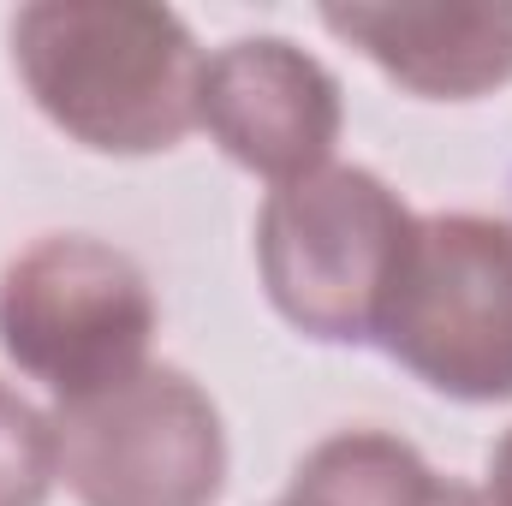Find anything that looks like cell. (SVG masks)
I'll return each mask as SVG.
<instances>
[{"mask_svg": "<svg viewBox=\"0 0 512 506\" xmlns=\"http://www.w3.org/2000/svg\"><path fill=\"white\" fill-rule=\"evenodd\" d=\"M203 48L173 6L36 0L12 18V66L54 131L96 155H161L197 131Z\"/></svg>", "mask_w": 512, "mask_h": 506, "instance_id": "obj_1", "label": "cell"}, {"mask_svg": "<svg viewBox=\"0 0 512 506\" xmlns=\"http://www.w3.org/2000/svg\"><path fill=\"white\" fill-rule=\"evenodd\" d=\"M417 215L370 167L328 161L274 185L256 215V274L268 304L322 346H370Z\"/></svg>", "mask_w": 512, "mask_h": 506, "instance_id": "obj_2", "label": "cell"}, {"mask_svg": "<svg viewBox=\"0 0 512 506\" xmlns=\"http://www.w3.org/2000/svg\"><path fill=\"white\" fill-rule=\"evenodd\" d=\"M161 328L149 274L90 233H48L0 268V352L54 405L149 364Z\"/></svg>", "mask_w": 512, "mask_h": 506, "instance_id": "obj_3", "label": "cell"}, {"mask_svg": "<svg viewBox=\"0 0 512 506\" xmlns=\"http://www.w3.org/2000/svg\"><path fill=\"white\" fill-rule=\"evenodd\" d=\"M376 346L447 399H512V221L417 215Z\"/></svg>", "mask_w": 512, "mask_h": 506, "instance_id": "obj_4", "label": "cell"}, {"mask_svg": "<svg viewBox=\"0 0 512 506\" xmlns=\"http://www.w3.org/2000/svg\"><path fill=\"white\" fill-rule=\"evenodd\" d=\"M48 417L60 483L78 506H215L227 489V423L173 364H143Z\"/></svg>", "mask_w": 512, "mask_h": 506, "instance_id": "obj_5", "label": "cell"}, {"mask_svg": "<svg viewBox=\"0 0 512 506\" xmlns=\"http://www.w3.org/2000/svg\"><path fill=\"white\" fill-rule=\"evenodd\" d=\"M197 126L245 173L268 185H292L334 161L346 102H340V78L298 42L239 36L203 60Z\"/></svg>", "mask_w": 512, "mask_h": 506, "instance_id": "obj_6", "label": "cell"}, {"mask_svg": "<svg viewBox=\"0 0 512 506\" xmlns=\"http://www.w3.org/2000/svg\"><path fill=\"white\" fill-rule=\"evenodd\" d=\"M322 24L423 102H477L512 84V0H352L322 6Z\"/></svg>", "mask_w": 512, "mask_h": 506, "instance_id": "obj_7", "label": "cell"}, {"mask_svg": "<svg viewBox=\"0 0 512 506\" xmlns=\"http://www.w3.org/2000/svg\"><path fill=\"white\" fill-rule=\"evenodd\" d=\"M435 471L429 459L387 435V429H340L328 441H316L292 483H286V506H429L435 495Z\"/></svg>", "mask_w": 512, "mask_h": 506, "instance_id": "obj_8", "label": "cell"}, {"mask_svg": "<svg viewBox=\"0 0 512 506\" xmlns=\"http://www.w3.org/2000/svg\"><path fill=\"white\" fill-rule=\"evenodd\" d=\"M54 483V417L0 381V506H48Z\"/></svg>", "mask_w": 512, "mask_h": 506, "instance_id": "obj_9", "label": "cell"}, {"mask_svg": "<svg viewBox=\"0 0 512 506\" xmlns=\"http://www.w3.org/2000/svg\"><path fill=\"white\" fill-rule=\"evenodd\" d=\"M489 506H512V429L495 441V453H489Z\"/></svg>", "mask_w": 512, "mask_h": 506, "instance_id": "obj_10", "label": "cell"}, {"mask_svg": "<svg viewBox=\"0 0 512 506\" xmlns=\"http://www.w3.org/2000/svg\"><path fill=\"white\" fill-rule=\"evenodd\" d=\"M429 506H489V495H483V489H471V483H435Z\"/></svg>", "mask_w": 512, "mask_h": 506, "instance_id": "obj_11", "label": "cell"}, {"mask_svg": "<svg viewBox=\"0 0 512 506\" xmlns=\"http://www.w3.org/2000/svg\"><path fill=\"white\" fill-rule=\"evenodd\" d=\"M274 506H286V501H274Z\"/></svg>", "mask_w": 512, "mask_h": 506, "instance_id": "obj_12", "label": "cell"}]
</instances>
